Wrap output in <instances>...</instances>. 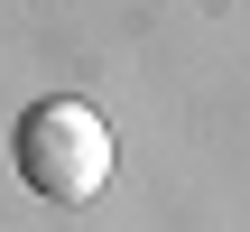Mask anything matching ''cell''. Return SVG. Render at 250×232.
I'll return each mask as SVG.
<instances>
[{"mask_svg":"<svg viewBox=\"0 0 250 232\" xmlns=\"http://www.w3.org/2000/svg\"><path fill=\"white\" fill-rule=\"evenodd\" d=\"M111 121L93 112V102H74V93H56V102H28V121H19V177L46 195V205H93L102 186H111Z\"/></svg>","mask_w":250,"mask_h":232,"instance_id":"cell-1","label":"cell"}]
</instances>
